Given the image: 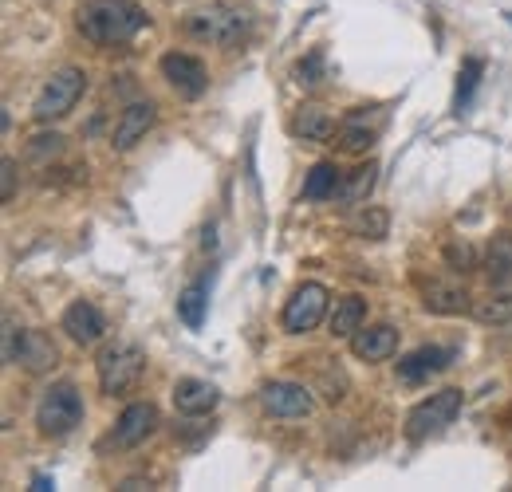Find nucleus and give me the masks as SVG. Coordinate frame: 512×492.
<instances>
[{"label": "nucleus", "mask_w": 512, "mask_h": 492, "mask_svg": "<svg viewBox=\"0 0 512 492\" xmlns=\"http://www.w3.org/2000/svg\"><path fill=\"white\" fill-rule=\"evenodd\" d=\"M16 158H4L0 162V201H12L16 197Z\"/></svg>", "instance_id": "obj_31"}, {"label": "nucleus", "mask_w": 512, "mask_h": 492, "mask_svg": "<svg viewBox=\"0 0 512 492\" xmlns=\"http://www.w3.org/2000/svg\"><path fill=\"white\" fill-rule=\"evenodd\" d=\"M182 32L209 48H237L253 32V16H249V8H241L233 0H213V4L186 12Z\"/></svg>", "instance_id": "obj_2"}, {"label": "nucleus", "mask_w": 512, "mask_h": 492, "mask_svg": "<svg viewBox=\"0 0 512 492\" xmlns=\"http://www.w3.org/2000/svg\"><path fill=\"white\" fill-rule=\"evenodd\" d=\"M363 319H367V300H359V296H343V300H335V311H331L327 327H331L335 339H351V335L363 327Z\"/></svg>", "instance_id": "obj_20"}, {"label": "nucleus", "mask_w": 512, "mask_h": 492, "mask_svg": "<svg viewBox=\"0 0 512 492\" xmlns=\"http://www.w3.org/2000/svg\"><path fill=\"white\" fill-rule=\"evenodd\" d=\"M335 126L339 123H335L323 107H312V103H308V107H300V111H296V119H292V134H296V138H304V142H327V138L335 134Z\"/></svg>", "instance_id": "obj_21"}, {"label": "nucleus", "mask_w": 512, "mask_h": 492, "mask_svg": "<svg viewBox=\"0 0 512 492\" xmlns=\"http://www.w3.org/2000/svg\"><path fill=\"white\" fill-rule=\"evenodd\" d=\"M339 185H343V170L335 162H316L304 178V197L308 201H331L339 193Z\"/></svg>", "instance_id": "obj_22"}, {"label": "nucleus", "mask_w": 512, "mask_h": 492, "mask_svg": "<svg viewBox=\"0 0 512 492\" xmlns=\"http://www.w3.org/2000/svg\"><path fill=\"white\" fill-rule=\"evenodd\" d=\"M87 91V75L79 67H60L52 71V79H44V87L36 91V103H32V119L36 123H60L75 111V103L83 99Z\"/></svg>", "instance_id": "obj_3"}, {"label": "nucleus", "mask_w": 512, "mask_h": 492, "mask_svg": "<svg viewBox=\"0 0 512 492\" xmlns=\"http://www.w3.org/2000/svg\"><path fill=\"white\" fill-rule=\"evenodd\" d=\"M178 315L190 331H201L205 327V315H209V284L205 280H193L186 284V292L178 296Z\"/></svg>", "instance_id": "obj_23"}, {"label": "nucleus", "mask_w": 512, "mask_h": 492, "mask_svg": "<svg viewBox=\"0 0 512 492\" xmlns=\"http://www.w3.org/2000/svg\"><path fill=\"white\" fill-rule=\"evenodd\" d=\"M351 351H355V359H363V363H383V359H390V355L398 351V331H394L390 323L359 327V331L351 335Z\"/></svg>", "instance_id": "obj_16"}, {"label": "nucleus", "mask_w": 512, "mask_h": 492, "mask_svg": "<svg viewBox=\"0 0 512 492\" xmlns=\"http://www.w3.org/2000/svg\"><path fill=\"white\" fill-rule=\"evenodd\" d=\"M64 150V138L52 130V134H36L32 142H28V158H36V162H44V158H56Z\"/></svg>", "instance_id": "obj_29"}, {"label": "nucleus", "mask_w": 512, "mask_h": 492, "mask_svg": "<svg viewBox=\"0 0 512 492\" xmlns=\"http://www.w3.org/2000/svg\"><path fill=\"white\" fill-rule=\"evenodd\" d=\"M4 363L24 367L28 374H48L60 363V351L52 343V335L44 331H16L12 319L4 323Z\"/></svg>", "instance_id": "obj_6"}, {"label": "nucleus", "mask_w": 512, "mask_h": 492, "mask_svg": "<svg viewBox=\"0 0 512 492\" xmlns=\"http://www.w3.org/2000/svg\"><path fill=\"white\" fill-rule=\"evenodd\" d=\"M473 319L485 323V327H505L512 323V296H489V300H477L473 304Z\"/></svg>", "instance_id": "obj_26"}, {"label": "nucleus", "mask_w": 512, "mask_h": 492, "mask_svg": "<svg viewBox=\"0 0 512 492\" xmlns=\"http://www.w3.org/2000/svg\"><path fill=\"white\" fill-rule=\"evenodd\" d=\"M158 123V107L154 103H130L119 111V123H115V134H111V146L119 154H127L130 146H138L146 138V130Z\"/></svg>", "instance_id": "obj_14"}, {"label": "nucleus", "mask_w": 512, "mask_h": 492, "mask_svg": "<svg viewBox=\"0 0 512 492\" xmlns=\"http://www.w3.org/2000/svg\"><path fill=\"white\" fill-rule=\"evenodd\" d=\"M320 75H323V56H320V52H312L308 60L296 67V79H300V87H316V83H320Z\"/></svg>", "instance_id": "obj_30"}, {"label": "nucleus", "mask_w": 512, "mask_h": 492, "mask_svg": "<svg viewBox=\"0 0 512 492\" xmlns=\"http://www.w3.org/2000/svg\"><path fill=\"white\" fill-rule=\"evenodd\" d=\"M481 75H485V63L481 60L461 63V71H457V99H453V107H457V111H465V107H469V99H473V91H477Z\"/></svg>", "instance_id": "obj_27"}, {"label": "nucleus", "mask_w": 512, "mask_h": 492, "mask_svg": "<svg viewBox=\"0 0 512 492\" xmlns=\"http://www.w3.org/2000/svg\"><path fill=\"white\" fill-rule=\"evenodd\" d=\"M453 355H457L453 347H418V351H410L406 359H398V378L410 382V386H418V382L442 374V370L453 363Z\"/></svg>", "instance_id": "obj_15"}, {"label": "nucleus", "mask_w": 512, "mask_h": 492, "mask_svg": "<svg viewBox=\"0 0 512 492\" xmlns=\"http://www.w3.org/2000/svg\"><path fill=\"white\" fill-rule=\"evenodd\" d=\"M461 402H465V394H461L457 386H446V390L422 398V402L406 414V437H410V441H426V437L442 433L446 426H453V418L461 414Z\"/></svg>", "instance_id": "obj_7"}, {"label": "nucleus", "mask_w": 512, "mask_h": 492, "mask_svg": "<svg viewBox=\"0 0 512 492\" xmlns=\"http://www.w3.org/2000/svg\"><path fill=\"white\" fill-rule=\"evenodd\" d=\"M154 430H158V410L150 402H130L127 410L119 414V422H115L111 441H115V449H134Z\"/></svg>", "instance_id": "obj_12"}, {"label": "nucleus", "mask_w": 512, "mask_h": 492, "mask_svg": "<svg viewBox=\"0 0 512 492\" xmlns=\"http://www.w3.org/2000/svg\"><path fill=\"white\" fill-rule=\"evenodd\" d=\"M485 276L493 288H509L512 284V237L509 233H497L489 241V252H485Z\"/></svg>", "instance_id": "obj_19"}, {"label": "nucleus", "mask_w": 512, "mask_h": 492, "mask_svg": "<svg viewBox=\"0 0 512 492\" xmlns=\"http://www.w3.org/2000/svg\"><path fill=\"white\" fill-rule=\"evenodd\" d=\"M469 300L473 296L461 284H446V280L422 284V304H426V311H434V315H465V311H473Z\"/></svg>", "instance_id": "obj_18"}, {"label": "nucleus", "mask_w": 512, "mask_h": 492, "mask_svg": "<svg viewBox=\"0 0 512 492\" xmlns=\"http://www.w3.org/2000/svg\"><path fill=\"white\" fill-rule=\"evenodd\" d=\"M83 422V398L71 382H52L36 402V426L44 437H67Z\"/></svg>", "instance_id": "obj_5"}, {"label": "nucleus", "mask_w": 512, "mask_h": 492, "mask_svg": "<svg viewBox=\"0 0 512 492\" xmlns=\"http://www.w3.org/2000/svg\"><path fill=\"white\" fill-rule=\"evenodd\" d=\"M64 331L71 343H79V347H95L103 335H107V319H103V311L95 308L91 300H75L71 308L64 311Z\"/></svg>", "instance_id": "obj_13"}, {"label": "nucleus", "mask_w": 512, "mask_h": 492, "mask_svg": "<svg viewBox=\"0 0 512 492\" xmlns=\"http://www.w3.org/2000/svg\"><path fill=\"white\" fill-rule=\"evenodd\" d=\"M162 75H166V83H170L182 99H201L205 87H209L205 63L186 56V52H166V56H162Z\"/></svg>", "instance_id": "obj_10"}, {"label": "nucleus", "mask_w": 512, "mask_h": 492, "mask_svg": "<svg viewBox=\"0 0 512 492\" xmlns=\"http://www.w3.org/2000/svg\"><path fill=\"white\" fill-rule=\"evenodd\" d=\"M375 174H379V166L375 162H367V166H359V170H351L347 178H343V185H339V201L347 205V209H359L363 201H367V193L375 189Z\"/></svg>", "instance_id": "obj_24"}, {"label": "nucleus", "mask_w": 512, "mask_h": 492, "mask_svg": "<svg viewBox=\"0 0 512 492\" xmlns=\"http://www.w3.org/2000/svg\"><path fill=\"white\" fill-rule=\"evenodd\" d=\"M217 402H221V390H217L213 382H205V378H178V382H174V406H178V414H186V418L209 414Z\"/></svg>", "instance_id": "obj_17"}, {"label": "nucleus", "mask_w": 512, "mask_h": 492, "mask_svg": "<svg viewBox=\"0 0 512 492\" xmlns=\"http://www.w3.org/2000/svg\"><path fill=\"white\" fill-rule=\"evenodd\" d=\"M331 308V296H327V288L316 284V280H308V284H300L296 292H292V300L284 304L280 311V327L288 331V335H304V331H316L323 323V315Z\"/></svg>", "instance_id": "obj_8"}, {"label": "nucleus", "mask_w": 512, "mask_h": 492, "mask_svg": "<svg viewBox=\"0 0 512 492\" xmlns=\"http://www.w3.org/2000/svg\"><path fill=\"white\" fill-rule=\"evenodd\" d=\"M32 489H36V492H52V489H56V481H52L48 473H36V477H32Z\"/></svg>", "instance_id": "obj_32"}, {"label": "nucleus", "mask_w": 512, "mask_h": 492, "mask_svg": "<svg viewBox=\"0 0 512 492\" xmlns=\"http://www.w3.org/2000/svg\"><path fill=\"white\" fill-rule=\"evenodd\" d=\"M99 390L107 398H119V394H130L138 386V378L146 374V351L138 343H115L99 355Z\"/></svg>", "instance_id": "obj_4"}, {"label": "nucleus", "mask_w": 512, "mask_h": 492, "mask_svg": "<svg viewBox=\"0 0 512 492\" xmlns=\"http://www.w3.org/2000/svg\"><path fill=\"white\" fill-rule=\"evenodd\" d=\"M260 402L272 418H308L312 414V390L296 386V382H268L260 390Z\"/></svg>", "instance_id": "obj_11"}, {"label": "nucleus", "mask_w": 512, "mask_h": 492, "mask_svg": "<svg viewBox=\"0 0 512 492\" xmlns=\"http://www.w3.org/2000/svg\"><path fill=\"white\" fill-rule=\"evenodd\" d=\"M446 264L453 268V272H473L477 268V252H473V245L469 241H446Z\"/></svg>", "instance_id": "obj_28"}, {"label": "nucleus", "mask_w": 512, "mask_h": 492, "mask_svg": "<svg viewBox=\"0 0 512 492\" xmlns=\"http://www.w3.org/2000/svg\"><path fill=\"white\" fill-rule=\"evenodd\" d=\"M379 130H383V115H379L375 107H355V111H347V115L339 119L335 142H339V150H347V154H367V150L375 146Z\"/></svg>", "instance_id": "obj_9"}, {"label": "nucleus", "mask_w": 512, "mask_h": 492, "mask_svg": "<svg viewBox=\"0 0 512 492\" xmlns=\"http://www.w3.org/2000/svg\"><path fill=\"white\" fill-rule=\"evenodd\" d=\"M351 233L363 241H383L390 233V213L379 205H359V213L351 217Z\"/></svg>", "instance_id": "obj_25"}, {"label": "nucleus", "mask_w": 512, "mask_h": 492, "mask_svg": "<svg viewBox=\"0 0 512 492\" xmlns=\"http://www.w3.org/2000/svg\"><path fill=\"white\" fill-rule=\"evenodd\" d=\"M146 24L150 16L134 0H83V8L75 12V28L99 48H123Z\"/></svg>", "instance_id": "obj_1"}]
</instances>
